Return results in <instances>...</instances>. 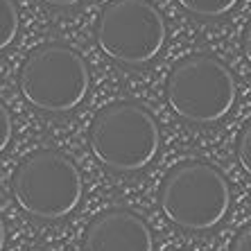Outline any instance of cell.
I'll list each match as a JSON object with an SVG mask.
<instances>
[{
	"label": "cell",
	"mask_w": 251,
	"mask_h": 251,
	"mask_svg": "<svg viewBox=\"0 0 251 251\" xmlns=\"http://www.w3.org/2000/svg\"><path fill=\"white\" fill-rule=\"evenodd\" d=\"M5 247H7V224L2 220V215H0V251H5Z\"/></svg>",
	"instance_id": "14"
},
{
	"label": "cell",
	"mask_w": 251,
	"mask_h": 251,
	"mask_svg": "<svg viewBox=\"0 0 251 251\" xmlns=\"http://www.w3.org/2000/svg\"><path fill=\"white\" fill-rule=\"evenodd\" d=\"M46 5H52V7H73V5H79L82 0H41Z\"/></svg>",
	"instance_id": "13"
},
{
	"label": "cell",
	"mask_w": 251,
	"mask_h": 251,
	"mask_svg": "<svg viewBox=\"0 0 251 251\" xmlns=\"http://www.w3.org/2000/svg\"><path fill=\"white\" fill-rule=\"evenodd\" d=\"M158 201L175 226L206 233L224 222L231 208V186L215 165L183 161L165 175Z\"/></svg>",
	"instance_id": "1"
},
{
	"label": "cell",
	"mask_w": 251,
	"mask_h": 251,
	"mask_svg": "<svg viewBox=\"0 0 251 251\" xmlns=\"http://www.w3.org/2000/svg\"><path fill=\"white\" fill-rule=\"evenodd\" d=\"M18 9L14 0H0V52L14 43L18 34Z\"/></svg>",
	"instance_id": "9"
},
{
	"label": "cell",
	"mask_w": 251,
	"mask_h": 251,
	"mask_svg": "<svg viewBox=\"0 0 251 251\" xmlns=\"http://www.w3.org/2000/svg\"><path fill=\"white\" fill-rule=\"evenodd\" d=\"M102 52L123 66H145L168 39L165 18L150 0H111L95 25Z\"/></svg>",
	"instance_id": "6"
},
{
	"label": "cell",
	"mask_w": 251,
	"mask_h": 251,
	"mask_svg": "<svg viewBox=\"0 0 251 251\" xmlns=\"http://www.w3.org/2000/svg\"><path fill=\"white\" fill-rule=\"evenodd\" d=\"M249 143H251V127H245L242 136H240V145H238V158L245 172H251V154H249Z\"/></svg>",
	"instance_id": "11"
},
{
	"label": "cell",
	"mask_w": 251,
	"mask_h": 251,
	"mask_svg": "<svg viewBox=\"0 0 251 251\" xmlns=\"http://www.w3.org/2000/svg\"><path fill=\"white\" fill-rule=\"evenodd\" d=\"M188 14L199 18H222L233 12L240 0H176Z\"/></svg>",
	"instance_id": "8"
},
{
	"label": "cell",
	"mask_w": 251,
	"mask_h": 251,
	"mask_svg": "<svg viewBox=\"0 0 251 251\" xmlns=\"http://www.w3.org/2000/svg\"><path fill=\"white\" fill-rule=\"evenodd\" d=\"M91 150L113 172H138L152 163L161 147L154 116L136 102L104 106L91 125Z\"/></svg>",
	"instance_id": "2"
},
{
	"label": "cell",
	"mask_w": 251,
	"mask_h": 251,
	"mask_svg": "<svg viewBox=\"0 0 251 251\" xmlns=\"http://www.w3.org/2000/svg\"><path fill=\"white\" fill-rule=\"evenodd\" d=\"M231 251H251V228L245 226L235 235L233 245H231Z\"/></svg>",
	"instance_id": "12"
},
{
	"label": "cell",
	"mask_w": 251,
	"mask_h": 251,
	"mask_svg": "<svg viewBox=\"0 0 251 251\" xmlns=\"http://www.w3.org/2000/svg\"><path fill=\"white\" fill-rule=\"evenodd\" d=\"M12 188L18 206L43 222L73 215L84 195L79 168L57 150H41L25 158L14 172Z\"/></svg>",
	"instance_id": "3"
},
{
	"label": "cell",
	"mask_w": 251,
	"mask_h": 251,
	"mask_svg": "<svg viewBox=\"0 0 251 251\" xmlns=\"http://www.w3.org/2000/svg\"><path fill=\"white\" fill-rule=\"evenodd\" d=\"M84 251H154V235L145 220L131 210H104L88 224Z\"/></svg>",
	"instance_id": "7"
},
{
	"label": "cell",
	"mask_w": 251,
	"mask_h": 251,
	"mask_svg": "<svg viewBox=\"0 0 251 251\" xmlns=\"http://www.w3.org/2000/svg\"><path fill=\"white\" fill-rule=\"evenodd\" d=\"M12 134H14L12 116H9V111H7V106L0 102V154L9 147V143H12Z\"/></svg>",
	"instance_id": "10"
},
{
	"label": "cell",
	"mask_w": 251,
	"mask_h": 251,
	"mask_svg": "<svg viewBox=\"0 0 251 251\" xmlns=\"http://www.w3.org/2000/svg\"><path fill=\"white\" fill-rule=\"evenodd\" d=\"M165 95L176 116L193 125H215L233 109L238 88L231 70L210 54H193L172 68Z\"/></svg>",
	"instance_id": "5"
},
{
	"label": "cell",
	"mask_w": 251,
	"mask_h": 251,
	"mask_svg": "<svg viewBox=\"0 0 251 251\" xmlns=\"http://www.w3.org/2000/svg\"><path fill=\"white\" fill-rule=\"evenodd\" d=\"M91 75L79 52L61 43L32 50L21 66L18 88L29 104L46 113H68L88 95Z\"/></svg>",
	"instance_id": "4"
}]
</instances>
